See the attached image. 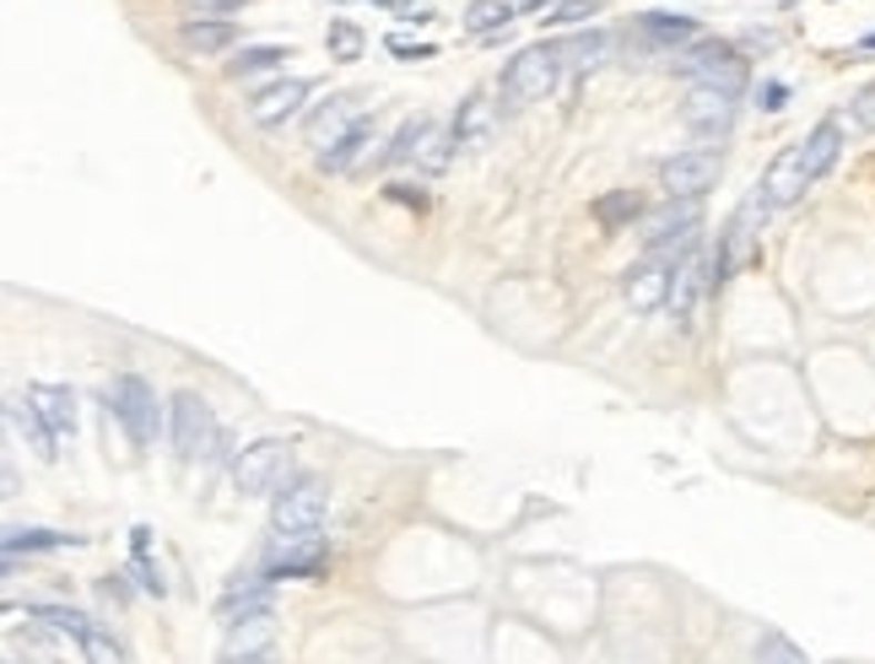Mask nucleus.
<instances>
[{
    "label": "nucleus",
    "mask_w": 875,
    "mask_h": 664,
    "mask_svg": "<svg viewBox=\"0 0 875 664\" xmlns=\"http://www.w3.org/2000/svg\"><path fill=\"white\" fill-rule=\"evenodd\" d=\"M848 125L865 130V135H875V82L865 86V92H859L854 103H848Z\"/></svg>",
    "instance_id": "nucleus-35"
},
{
    "label": "nucleus",
    "mask_w": 875,
    "mask_h": 664,
    "mask_svg": "<svg viewBox=\"0 0 875 664\" xmlns=\"http://www.w3.org/2000/svg\"><path fill=\"white\" fill-rule=\"evenodd\" d=\"M557 76H562V49H557V43H530V49H519V54L502 65V82H498L502 109H530V103H541L546 92L557 86Z\"/></svg>",
    "instance_id": "nucleus-1"
},
{
    "label": "nucleus",
    "mask_w": 875,
    "mask_h": 664,
    "mask_svg": "<svg viewBox=\"0 0 875 664\" xmlns=\"http://www.w3.org/2000/svg\"><path fill=\"white\" fill-rule=\"evenodd\" d=\"M675 71L692 86H719V92H735V98H741V86L751 76L741 43H730V39H698L692 49L675 54Z\"/></svg>",
    "instance_id": "nucleus-2"
},
{
    "label": "nucleus",
    "mask_w": 875,
    "mask_h": 664,
    "mask_svg": "<svg viewBox=\"0 0 875 664\" xmlns=\"http://www.w3.org/2000/svg\"><path fill=\"white\" fill-rule=\"evenodd\" d=\"M325 502L330 492L319 476H292L271 502V535H314L325 524Z\"/></svg>",
    "instance_id": "nucleus-5"
},
{
    "label": "nucleus",
    "mask_w": 875,
    "mask_h": 664,
    "mask_svg": "<svg viewBox=\"0 0 875 664\" xmlns=\"http://www.w3.org/2000/svg\"><path fill=\"white\" fill-rule=\"evenodd\" d=\"M589 17H600V0H562L546 22L551 28H573V22H589Z\"/></svg>",
    "instance_id": "nucleus-34"
},
{
    "label": "nucleus",
    "mask_w": 875,
    "mask_h": 664,
    "mask_svg": "<svg viewBox=\"0 0 875 664\" xmlns=\"http://www.w3.org/2000/svg\"><path fill=\"white\" fill-rule=\"evenodd\" d=\"M363 114H368V98H363V92H335L330 103H319V109L303 120V135H308V146L330 152L335 141H346L352 130L363 125Z\"/></svg>",
    "instance_id": "nucleus-8"
},
{
    "label": "nucleus",
    "mask_w": 875,
    "mask_h": 664,
    "mask_svg": "<svg viewBox=\"0 0 875 664\" xmlns=\"http://www.w3.org/2000/svg\"><path fill=\"white\" fill-rule=\"evenodd\" d=\"M735 114H741V98H735V92H719V86H692L686 103H681V125L692 130V135H703V141L730 135Z\"/></svg>",
    "instance_id": "nucleus-9"
},
{
    "label": "nucleus",
    "mask_w": 875,
    "mask_h": 664,
    "mask_svg": "<svg viewBox=\"0 0 875 664\" xmlns=\"http://www.w3.org/2000/svg\"><path fill=\"white\" fill-rule=\"evenodd\" d=\"M271 648H276V616L271 611H250V616L227 622L222 660H250V654H271Z\"/></svg>",
    "instance_id": "nucleus-15"
},
{
    "label": "nucleus",
    "mask_w": 875,
    "mask_h": 664,
    "mask_svg": "<svg viewBox=\"0 0 875 664\" xmlns=\"http://www.w3.org/2000/svg\"><path fill=\"white\" fill-rule=\"evenodd\" d=\"M433 125L427 114H417V120H406V125L395 130V141H389V152L378 157V163H411L417 157V141H421V130Z\"/></svg>",
    "instance_id": "nucleus-30"
},
{
    "label": "nucleus",
    "mask_w": 875,
    "mask_h": 664,
    "mask_svg": "<svg viewBox=\"0 0 875 664\" xmlns=\"http://www.w3.org/2000/svg\"><path fill=\"white\" fill-rule=\"evenodd\" d=\"M389 54H400V60H433V43H406V39H389Z\"/></svg>",
    "instance_id": "nucleus-36"
},
{
    "label": "nucleus",
    "mask_w": 875,
    "mask_h": 664,
    "mask_svg": "<svg viewBox=\"0 0 875 664\" xmlns=\"http://www.w3.org/2000/svg\"><path fill=\"white\" fill-rule=\"evenodd\" d=\"M378 6H400V0H378Z\"/></svg>",
    "instance_id": "nucleus-41"
},
{
    "label": "nucleus",
    "mask_w": 875,
    "mask_h": 664,
    "mask_svg": "<svg viewBox=\"0 0 875 664\" xmlns=\"http://www.w3.org/2000/svg\"><path fill=\"white\" fill-rule=\"evenodd\" d=\"M308 98H314V82H308V76H287V82L265 86V92L254 98V103H250V120L260 130H276V125H287V120L297 114V109H303V103H308Z\"/></svg>",
    "instance_id": "nucleus-12"
},
{
    "label": "nucleus",
    "mask_w": 875,
    "mask_h": 664,
    "mask_svg": "<svg viewBox=\"0 0 875 664\" xmlns=\"http://www.w3.org/2000/svg\"><path fill=\"white\" fill-rule=\"evenodd\" d=\"M562 71H594V65H606V49L611 39L606 33H579V39H562Z\"/></svg>",
    "instance_id": "nucleus-26"
},
{
    "label": "nucleus",
    "mask_w": 875,
    "mask_h": 664,
    "mask_svg": "<svg viewBox=\"0 0 875 664\" xmlns=\"http://www.w3.org/2000/svg\"><path fill=\"white\" fill-rule=\"evenodd\" d=\"M287 438H260L250 449H238L233 454V487L244 492V498H260V492H271L276 481H282V470H287Z\"/></svg>",
    "instance_id": "nucleus-7"
},
{
    "label": "nucleus",
    "mask_w": 875,
    "mask_h": 664,
    "mask_svg": "<svg viewBox=\"0 0 875 664\" xmlns=\"http://www.w3.org/2000/svg\"><path fill=\"white\" fill-rule=\"evenodd\" d=\"M632 43L649 49V54H681V49L698 43V22H692V17H665V11H643V17L632 22ZM632 43H627V49H632Z\"/></svg>",
    "instance_id": "nucleus-10"
},
{
    "label": "nucleus",
    "mask_w": 875,
    "mask_h": 664,
    "mask_svg": "<svg viewBox=\"0 0 875 664\" xmlns=\"http://www.w3.org/2000/svg\"><path fill=\"white\" fill-rule=\"evenodd\" d=\"M222 664H271V654H250V660H222Z\"/></svg>",
    "instance_id": "nucleus-39"
},
{
    "label": "nucleus",
    "mask_w": 875,
    "mask_h": 664,
    "mask_svg": "<svg viewBox=\"0 0 875 664\" xmlns=\"http://www.w3.org/2000/svg\"><path fill=\"white\" fill-rule=\"evenodd\" d=\"M167 438H173V454L184 459V464H195V459L216 454V443H222V427H216L211 406L201 400V395H195V389H179V395L167 400Z\"/></svg>",
    "instance_id": "nucleus-3"
},
{
    "label": "nucleus",
    "mask_w": 875,
    "mask_h": 664,
    "mask_svg": "<svg viewBox=\"0 0 875 664\" xmlns=\"http://www.w3.org/2000/svg\"><path fill=\"white\" fill-rule=\"evenodd\" d=\"M784 98H790V86H784V82L762 86V109H784Z\"/></svg>",
    "instance_id": "nucleus-37"
},
{
    "label": "nucleus",
    "mask_w": 875,
    "mask_h": 664,
    "mask_svg": "<svg viewBox=\"0 0 875 664\" xmlns=\"http://www.w3.org/2000/svg\"><path fill=\"white\" fill-rule=\"evenodd\" d=\"M492 120H498V103H492L487 92H470V98L459 103V114H455L459 146H481V141L492 135Z\"/></svg>",
    "instance_id": "nucleus-20"
},
{
    "label": "nucleus",
    "mask_w": 875,
    "mask_h": 664,
    "mask_svg": "<svg viewBox=\"0 0 875 664\" xmlns=\"http://www.w3.org/2000/svg\"><path fill=\"white\" fill-rule=\"evenodd\" d=\"M643 211V201L632 195V190H617V195H606V201H594V222L606 227V233H617L622 222H632Z\"/></svg>",
    "instance_id": "nucleus-28"
},
{
    "label": "nucleus",
    "mask_w": 875,
    "mask_h": 664,
    "mask_svg": "<svg viewBox=\"0 0 875 664\" xmlns=\"http://www.w3.org/2000/svg\"><path fill=\"white\" fill-rule=\"evenodd\" d=\"M713 287V270H709V254H686L681 265H675V282H670V314H675V325H692V314H698V297Z\"/></svg>",
    "instance_id": "nucleus-13"
},
{
    "label": "nucleus",
    "mask_w": 875,
    "mask_h": 664,
    "mask_svg": "<svg viewBox=\"0 0 875 664\" xmlns=\"http://www.w3.org/2000/svg\"><path fill=\"white\" fill-rule=\"evenodd\" d=\"M28 616H33V622H43V626H54V632H71L77 643H82L87 632H92L82 611H65V605H33Z\"/></svg>",
    "instance_id": "nucleus-31"
},
{
    "label": "nucleus",
    "mask_w": 875,
    "mask_h": 664,
    "mask_svg": "<svg viewBox=\"0 0 875 664\" xmlns=\"http://www.w3.org/2000/svg\"><path fill=\"white\" fill-rule=\"evenodd\" d=\"M670 282H675V265L649 254V259H638L622 276V297L632 303V314H654V308L670 303Z\"/></svg>",
    "instance_id": "nucleus-11"
},
{
    "label": "nucleus",
    "mask_w": 875,
    "mask_h": 664,
    "mask_svg": "<svg viewBox=\"0 0 875 664\" xmlns=\"http://www.w3.org/2000/svg\"><path fill=\"white\" fill-rule=\"evenodd\" d=\"M282 60H287L282 43H250V49H238V60H227V82H250L260 71H276Z\"/></svg>",
    "instance_id": "nucleus-24"
},
{
    "label": "nucleus",
    "mask_w": 875,
    "mask_h": 664,
    "mask_svg": "<svg viewBox=\"0 0 875 664\" xmlns=\"http://www.w3.org/2000/svg\"><path fill=\"white\" fill-rule=\"evenodd\" d=\"M455 146H459V135H455V125H433L421 130V141H417V157L411 163L421 167V173H444L449 167V157H455Z\"/></svg>",
    "instance_id": "nucleus-23"
},
{
    "label": "nucleus",
    "mask_w": 875,
    "mask_h": 664,
    "mask_svg": "<svg viewBox=\"0 0 875 664\" xmlns=\"http://www.w3.org/2000/svg\"><path fill=\"white\" fill-rule=\"evenodd\" d=\"M6 562L17 568L22 556H39V551H65V545H87V535H60V530H6Z\"/></svg>",
    "instance_id": "nucleus-19"
},
{
    "label": "nucleus",
    "mask_w": 875,
    "mask_h": 664,
    "mask_svg": "<svg viewBox=\"0 0 875 664\" xmlns=\"http://www.w3.org/2000/svg\"><path fill=\"white\" fill-rule=\"evenodd\" d=\"M325 49H330V60H363V28L357 22H330V33H325Z\"/></svg>",
    "instance_id": "nucleus-29"
},
{
    "label": "nucleus",
    "mask_w": 875,
    "mask_h": 664,
    "mask_svg": "<svg viewBox=\"0 0 875 664\" xmlns=\"http://www.w3.org/2000/svg\"><path fill=\"white\" fill-rule=\"evenodd\" d=\"M374 146H378V135H374V125L363 120L346 141H335L330 152H319V173H357V163H363Z\"/></svg>",
    "instance_id": "nucleus-21"
},
{
    "label": "nucleus",
    "mask_w": 875,
    "mask_h": 664,
    "mask_svg": "<svg viewBox=\"0 0 875 664\" xmlns=\"http://www.w3.org/2000/svg\"><path fill=\"white\" fill-rule=\"evenodd\" d=\"M724 173V157L713 146H692V152H675L660 163V190L670 201H703Z\"/></svg>",
    "instance_id": "nucleus-6"
},
{
    "label": "nucleus",
    "mask_w": 875,
    "mask_h": 664,
    "mask_svg": "<svg viewBox=\"0 0 875 664\" xmlns=\"http://www.w3.org/2000/svg\"><path fill=\"white\" fill-rule=\"evenodd\" d=\"M805 190H811L805 152H800V146H784V152L767 163V173H762V195H767V206H794Z\"/></svg>",
    "instance_id": "nucleus-14"
},
{
    "label": "nucleus",
    "mask_w": 875,
    "mask_h": 664,
    "mask_svg": "<svg viewBox=\"0 0 875 664\" xmlns=\"http://www.w3.org/2000/svg\"><path fill=\"white\" fill-rule=\"evenodd\" d=\"M179 39H184V49H195V54H227V49L238 43V22H233V17H190V22L179 28Z\"/></svg>",
    "instance_id": "nucleus-17"
},
{
    "label": "nucleus",
    "mask_w": 875,
    "mask_h": 664,
    "mask_svg": "<svg viewBox=\"0 0 875 664\" xmlns=\"http://www.w3.org/2000/svg\"><path fill=\"white\" fill-rule=\"evenodd\" d=\"M756 664H805V654L794 648L790 637H779V632H767V637L756 643Z\"/></svg>",
    "instance_id": "nucleus-33"
},
{
    "label": "nucleus",
    "mask_w": 875,
    "mask_h": 664,
    "mask_svg": "<svg viewBox=\"0 0 875 664\" xmlns=\"http://www.w3.org/2000/svg\"><path fill=\"white\" fill-rule=\"evenodd\" d=\"M130 551H135V573H141V589L163 600L167 583H163V568L152 562V530H146V524H141V530H130Z\"/></svg>",
    "instance_id": "nucleus-27"
},
{
    "label": "nucleus",
    "mask_w": 875,
    "mask_h": 664,
    "mask_svg": "<svg viewBox=\"0 0 875 664\" xmlns=\"http://www.w3.org/2000/svg\"><path fill=\"white\" fill-rule=\"evenodd\" d=\"M33 411L65 438V432H77V395L65 389V384H28V395H22Z\"/></svg>",
    "instance_id": "nucleus-16"
},
{
    "label": "nucleus",
    "mask_w": 875,
    "mask_h": 664,
    "mask_svg": "<svg viewBox=\"0 0 875 664\" xmlns=\"http://www.w3.org/2000/svg\"><path fill=\"white\" fill-rule=\"evenodd\" d=\"M109 416H120V427L130 432L135 449H152L157 443V389L141 374H114L109 384Z\"/></svg>",
    "instance_id": "nucleus-4"
},
{
    "label": "nucleus",
    "mask_w": 875,
    "mask_h": 664,
    "mask_svg": "<svg viewBox=\"0 0 875 664\" xmlns=\"http://www.w3.org/2000/svg\"><path fill=\"white\" fill-rule=\"evenodd\" d=\"M519 6H541V0H519Z\"/></svg>",
    "instance_id": "nucleus-42"
},
{
    "label": "nucleus",
    "mask_w": 875,
    "mask_h": 664,
    "mask_svg": "<svg viewBox=\"0 0 875 664\" xmlns=\"http://www.w3.org/2000/svg\"><path fill=\"white\" fill-rule=\"evenodd\" d=\"M233 6H244V0H190V11H201V17H216V11H233Z\"/></svg>",
    "instance_id": "nucleus-38"
},
{
    "label": "nucleus",
    "mask_w": 875,
    "mask_h": 664,
    "mask_svg": "<svg viewBox=\"0 0 875 664\" xmlns=\"http://www.w3.org/2000/svg\"><path fill=\"white\" fill-rule=\"evenodd\" d=\"M513 11H519V0H470V11H465V33H470V39L502 33Z\"/></svg>",
    "instance_id": "nucleus-25"
},
{
    "label": "nucleus",
    "mask_w": 875,
    "mask_h": 664,
    "mask_svg": "<svg viewBox=\"0 0 875 664\" xmlns=\"http://www.w3.org/2000/svg\"><path fill=\"white\" fill-rule=\"evenodd\" d=\"M6 416H11V427H17L22 438H28V449H33L39 459H54V454H60V449H54V438H60V432H54V427H49V421H43V416L33 411L28 400H11V406H6Z\"/></svg>",
    "instance_id": "nucleus-22"
},
{
    "label": "nucleus",
    "mask_w": 875,
    "mask_h": 664,
    "mask_svg": "<svg viewBox=\"0 0 875 664\" xmlns=\"http://www.w3.org/2000/svg\"><path fill=\"white\" fill-rule=\"evenodd\" d=\"M82 660L87 664H125V648H120L109 632H98V626H92V632L82 637Z\"/></svg>",
    "instance_id": "nucleus-32"
},
{
    "label": "nucleus",
    "mask_w": 875,
    "mask_h": 664,
    "mask_svg": "<svg viewBox=\"0 0 875 664\" xmlns=\"http://www.w3.org/2000/svg\"><path fill=\"white\" fill-rule=\"evenodd\" d=\"M800 152H805V173H811V184H816V178H827L833 163H837V152H843V120H822V125L800 141Z\"/></svg>",
    "instance_id": "nucleus-18"
},
{
    "label": "nucleus",
    "mask_w": 875,
    "mask_h": 664,
    "mask_svg": "<svg viewBox=\"0 0 875 664\" xmlns=\"http://www.w3.org/2000/svg\"><path fill=\"white\" fill-rule=\"evenodd\" d=\"M859 49H875V33H871V39H865V43H859Z\"/></svg>",
    "instance_id": "nucleus-40"
}]
</instances>
